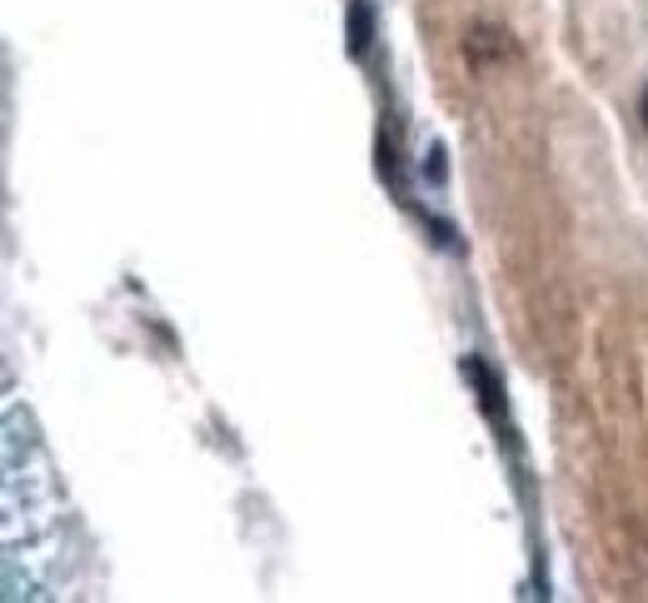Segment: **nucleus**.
Instances as JSON below:
<instances>
[{
  "label": "nucleus",
  "instance_id": "f257e3e1",
  "mask_svg": "<svg viewBox=\"0 0 648 603\" xmlns=\"http://www.w3.org/2000/svg\"><path fill=\"white\" fill-rule=\"evenodd\" d=\"M370 40H374V11H370V0H354V5H349V50L364 55Z\"/></svg>",
  "mask_w": 648,
  "mask_h": 603
},
{
  "label": "nucleus",
  "instance_id": "f03ea898",
  "mask_svg": "<svg viewBox=\"0 0 648 603\" xmlns=\"http://www.w3.org/2000/svg\"><path fill=\"white\" fill-rule=\"evenodd\" d=\"M464 374H469V379L479 384V399H484L489 414H499V379H494V374H489L479 360H464Z\"/></svg>",
  "mask_w": 648,
  "mask_h": 603
},
{
  "label": "nucleus",
  "instance_id": "7ed1b4c3",
  "mask_svg": "<svg viewBox=\"0 0 648 603\" xmlns=\"http://www.w3.org/2000/svg\"><path fill=\"white\" fill-rule=\"evenodd\" d=\"M644 125H648V90H644Z\"/></svg>",
  "mask_w": 648,
  "mask_h": 603
}]
</instances>
